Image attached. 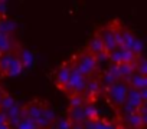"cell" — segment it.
Segmentation results:
<instances>
[{"instance_id":"cell-4","label":"cell","mask_w":147,"mask_h":129,"mask_svg":"<svg viewBox=\"0 0 147 129\" xmlns=\"http://www.w3.org/2000/svg\"><path fill=\"white\" fill-rule=\"evenodd\" d=\"M75 63V59H71L68 60L66 63H63L62 66H59V69L56 70V75H55V83L56 86L61 89V90H65L66 85H68V80H69V75H71V69Z\"/></svg>"},{"instance_id":"cell-22","label":"cell","mask_w":147,"mask_h":129,"mask_svg":"<svg viewBox=\"0 0 147 129\" xmlns=\"http://www.w3.org/2000/svg\"><path fill=\"white\" fill-rule=\"evenodd\" d=\"M6 123H7V116H6L5 112L0 110V126H2V125H6Z\"/></svg>"},{"instance_id":"cell-7","label":"cell","mask_w":147,"mask_h":129,"mask_svg":"<svg viewBox=\"0 0 147 129\" xmlns=\"http://www.w3.org/2000/svg\"><path fill=\"white\" fill-rule=\"evenodd\" d=\"M87 50H88L91 55H94V56L98 55V53H101V52H104V45H102V40H101V37H100L98 33H95V35L92 36V39L88 42Z\"/></svg>"},{"instance_id":"cell-12","label":"cell","mask_w":147,"mask_h":129,"mask_svg":"<svg viewBox=\"0 0 147 129\" xmlns=\"http://www.w3.org/2000/svg\"><path fill=\"white\" fill-rule=\"evenodd\" d=\"M13 47L12 35L9 33H0V52L2 53H10Z\"/></svg>"},{"instance_id":"cell-19","label":"cell","mask_w":147,"mask_h":129,"mask_svg":"<svg viewBox=\"0 0 147 129\" xmlns=\"http://www.w3.org/2000/svg\"><path fill=\"white\" fill-rule=\"evenodd\" d=\"M71 122L66 119H59L58 122H55L52 125V129H71Z\"/></svg>"},{"instance_id":"cell-15","label":"cell","mask_w":147,"mask_h":129,"mask_svg":"<svg viewBox=\"0 0 147 129\" xmlns=\"http://www.w3.org/2000/svg\"><path fill=\"white\" fill-rule=\"evenodd\" d=\"M136 60H137V56L131 52V50H128V49H121V62L123 63H136ZM121 63V64H123Z\"/></svg>"},{"instance_id":"cell-8","label":"cell","mask_w":147,"mask_h":129,"mask_svg":"<svg viewBox=\"0 0 147 129\" xmlns=\"http://www.w3.org/2000/svg\"><path fill=\"white\" fill-rule=\"evenodd\" d=\"M125 120H127V123H128L131 128H134V129H141V128L146 125V122H147V118H146V116L143 118V116H140L138 113L133 112V113L127 115Z\"/></svg>"},{"instance_id":"cell-13","label":"cell","mask_w":147,"mask_h":129,"mask_svg":"<svg viewBox=\"0 0 147 129\" xmlns=\"http://www.w3.org/2000/svg\"><path fill=\"white\" fill-rule=\"evenodd\" d=\"M13 56H15V55H13L12 52H10V53H3L2 56H0V75H2V76L6 75V70H7V68H9V64H10Z\"/></svg>"},{"instance_id":"cell-21","label":"cell","mask_w":147,"mask_h":129,"mask_svg":"<svg viewBox=\"0 0 147 129\" xmlns=\"http://www.w3.org/2000/svg\"><path fill=\"white\" fill-rule=\"evenodd\" d=\"M6 9H7V5H6L5 2H0V17H5Z\"/></svg>"},{"instance_id":"cell-10","label":"cell","mask_w":147,"mask_h":129,"mask_svg":"<svg viewBox=\"0 0 147 129\" xmlns=\"http://www.w3.org/2000/svg\"><path fill=\"white\" fill-rule=\"evenodd\" d=\"M82 110L85 115V120H97L98 118V109L92 102H85L82 105Z\"/></svg>"},{"instance_id":"cell-6","label":"cell","mask_w":147,"mask_h":129,"mask_svg":"<svg viewBox=\"0 0 147 129\" xmlns=\"http://www.w3.org/2000/svg\"><path fill=\"white\" fill-rule=\"evenodd\" d=\"M127 83L128 88L136 89V90H141V89H147V76L134 73L133 76H130L127 80H124Z\"/></svg>"},{"instance_id":"cell-14","label":"cell","mask_w":147,"mask_h":129,"mask_svg":"<svg viewBox=\"0 0 147 129\" xmlns=\"http://www.w3.org/2000/svg\"><path fill=\"white\" fill-rule=\"evenodd\" d=\"M18 57L22 62L23 68H29L33 63V56H32V53L29 50H20V56H18Z\"/></svg>"},{"instance_id":"cell-24","label":"cell","mask_w":147,"mask_h":129,"mask_svg":"<svg viewBox=\"0 0 147 129\" xmlns=\"http://www.w3.org/2000/svg\"><path fill=\"white\" fill-rule=\"evenodd\" d=\"M2 55H3V53H2V52H0V56H2Z\"/></svg>"},{"instance_id":"cell-9","label":"cell","mask_w":147,"mask_h":129,"mask_svg":"<svg viewBox=\"0 0 147 129\" xmlns=\"http://www.w3.org/2000/svg\"><path fill=\"white\" fill-rule=\"evenodd\" d=\"M22 70H23L22 62L19 60L18 56H13V59H12V62H10V64H9V68H7L5 76H18V75L22 73Z\"/></svg>"},{"instance_id":"cell-11","label":"cell","mask_w":147,"mask_h":129,"mask_svg":"<svg viewBox=\"0 0 147 129\" xmlns=\"http://www.w3.org/2000/svg\"><path fill=\"white\" fill-rule=\"evenodd\" d=\"M69 122L72 123H84L85 122V115L82 110V106H77V108H71L69 109Z\"/></svg>"},{"instance_id":"cell-2","label":"cell","mask_w":147,"mask_h":129,"mask_svg":"<svg viewBox=\"0 0 147 129\" xmlns=\"http://www.w3.org/2000/svg\"><path fill=\"white\" fill-rule=\"evenodd\" d=\"M127 92H128V86L124 80L115 82L111 86L107 88V96L111 102V105L115 109L123 108V105L125 103V98H127Z\"/></svg>"},{"instance_id":"cell-17","label":"cell","mask_w":147,"mask_h":129,"mask_svg":"<svg viewBox=\"0 0 147 129\" xmlns=\"http://www.w3.org/2000/svg\"><path fill=\"white\" fill-rule=\"evenodd\" d=\"M15 105V100H13V98L12 96H9V95H6V93H3V98H2V103H0V108H2L3 110L2 112H7L12 106Z\"/></svg>"},{"instance_id":"cell-5","label":"cell","mask_w":147,"mask_h":129,"mask_svg":"<svg viewBox=\"0 0 147 129\" xmlns=\"http://www.w3.org/2000/svg\"><path fill=\"white\" fill-rule=\"evenodd\" d=\"M101 40H102V45H104V52L107 55L113 53L117 47V43H115V37H114V30H113V26L111 25H107L104 26L100 32H98Z\"/></svg>"},{"instance_id":"cell-20","label":"cell","mask_w":147,"mask_h":129,"mask_svg":"<svg viewBox=\"0 0 147 129\" xmlns=\"http://www.w3.org/2000/svg\"><path fill=\"white\" fill-rule=\"evenodd\" d=\"M98 129H115V125H113L111 122H107V120L100 119V126H98Z\"/></svg>"},{"instance_id":"cell-16","label":"cell","mask_w":147,"mask_h":129,"mask_svg":"<svg viewBox=\"0 0 147 129\" xmlns=\"http://www.w3.org/2000/svg\"><path fill=\"white\" fill-rule=\"evenodd\" d=\"M16 129H38V126L35 125V122L29 118H23L19 120V123L16 125Z\"/></svg>"},{"instance_id":"cell-3","label":"cell","mask_w":147,"mask_h":129,"mask_svg":"<svg viewBox=\"0 0 147 129\" xmlns=\"http://www.w3.org/2000/svg\"><path fill=\"white\" fill-rule=\"evenodd\" d=\"M75 59V57H74ZM87 78L82 76L80 73V70L75 68V63L71 69V75H69V80H68V85L65 88L63 92H66L69 96H74V95H82L84 90H85V85H87Z\"/></svg>"},{"instance_id":"cell-1","label":"cell","mask_w":147,"mask_h":129,"mask_svg":"<svg viewBox=\"0 0 147 129\" xmlns=\"http://www.w3.org/2000/svg\"><path fill=\"white\" fill-rule=\"evenodd\" d=\"M74 57H75V68L80 70V73L82 76H85L87 79L90 76H92V73L98 68V63L95 60V56L91 55L87 49H84L81 53L75 55Z\"/></svg>"},{"instance_id":"cell-18","label":"cell","mask_w":147,"mask_h":129,"mask_svg":"<svg viewBox=\"0 0 147 129\" xmlns=\"http://www.w3.org/2000/svg\"><path fill=\"white\" fill-rule=\"evenodd\" d=\"M71 99V108H77V106H82L85 103L82 95H74V96H69Z\"/></svg>"},{"instance_id":"cell-23","label":"cell","mask_w":147,"mask_h":129,"mask_svg":"<svg viewBox=\"0 0 147 129\" xmlns=\"http://www.w3.org/2000/svg\"><path fill=\"white\" fill-rule=\"evenodd\" d=\"M3 93H5V92H2V90H0V103H2V98H3Z\"/></svg>"}]
</instances>
